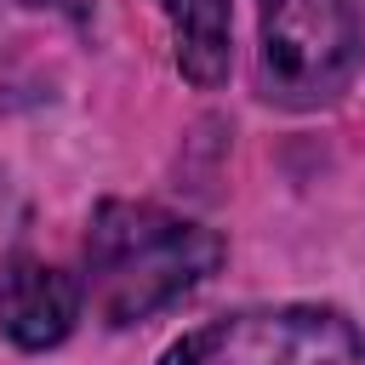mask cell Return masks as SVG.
<instances>
[{
    "instance_id": "7a4b0ae2",
    "label": "cell",
    "mask_w": 365,
    "mask_h": 365,
    "mask_svg": "<svg viewBox=\"0 0 365 365\" xmlns=\"http://www.w3.org/2000/svg\"><path fill=\"white\" fill-rule=\"evenodd\" d=\"M257 6H262L257 91L291 114L336 103L365 57L359 6L354 0H257Z\"/></svg>"
},
{
    "instance_id": "6da1fadb",
    "label": "cell",
    "mask_w": 365,
    "mask_h": 365,
    "mask_svg": "<svg viewBox=\"0 0 365 365\" xmlns=\"http://www.w3.org/2000/svg\"><path fill=\"white\" fill-rule=\"evenodd\" d=\"M222 234L194 217H177L148 200H103L86 228L80 291L103 325L125 331L200 291L222 268Z\"/></svg>"
},
{
    "instance_id": "277c9868",
    "label": "cell",
    "mask_w": 365,
    "mask_h": 365,
    "mask_svg": "<svg viewBox=\"0 0 365 365\" xmlns=\"http://www.w3.org/2000/svg\"><path fill=\"white\" fill-rule=\"evenodd\" d=\"M80 302H86V291L63 268H51V262H40L29 251H17L0 268V336L11 348H23V354L57 348L74 331Z\"/></svg>"
},
{
    "instance_id": "5b68a950",
    "label": "cell",
    "mask_w": 365,
    "mask_h": 365,
    "mask_svg": "<svg viewBox=\"0 0 365 365\" xmlns=\"http://www.w3.org/2000/svg\"><path fill=\"white\" fill-rule=\"evenodd\" d=\"M165 23H171V57H177V74L194 86V91H217L228 80V63H234V17H228V0H160Z\"/></svg>"
},
{
    "instance_id": "3957f363",
    "label": "cell",
    "mask_w": 365,
    "mask_h": 365,
    "mask_svg": "<svg viewBox=\"0 0 365 365\" xmlns=\"http://www.w3.org/2000/svg\"><path fill=\"white\" fill-rule=\"evenodd\" d=\"M154 365H365V336L342 308H240L177 336Z\"/></svg>"
},
{
    "instance_id": "8992f818",
    "label": "cell",
    "mask_w": 365,
    "mask_h": 365,
    "mask_svg": "<svg viewBox=\"0 0 365 365\" xmlns=\"http://www.w3.org/2000/svg\"><path fill=\"white\" fill-rule=\"evenodd\" d=\"M29 6H57V11H68L74 23H86V17H91V0H29Z\"/></svg>"
}]
</instances>
